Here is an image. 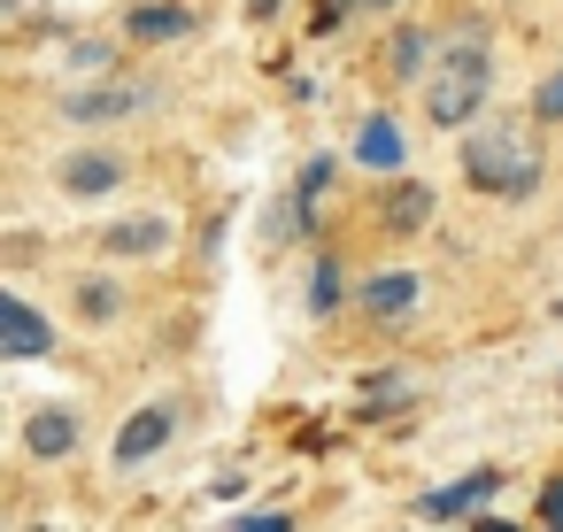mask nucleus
Segmentation results:
<instances>
[{
  "label": "nucleus",
  "mask_w": 563,
  "mask_h": 532,
  "mask_svg": "<svg viewBox=\"0 0 563 532\" xmlns=\"http://www.w3.org/2000/svg\"><path fill=\"white\" fill-rule=\"evenodd\" d=\"M424 70V32H394V78H417Z\"/></svg>",
  "instance_id": "2eb2a0df"
},
{
  "label": "nucleus",
  "mask_w": 563,
  "mask_h": 532,
  "mask_svg": "<svg viewBox=\"0 0 563 532\" xmlns=\"http://www.w3.org/2000/svg\"><path fill=\"white\" fill-rule=\"evenodd\" d=\"M463 170H471L478 193L525 201V193L540 186V147H532V132H517V124H486V132L463 140Z\"/></svg>",
  "instance_id": "f257e3e1"
},
{
  "label": "nucleus",
  "mask_w": 563,
  "mask_h": 532,
  "mask_svg": "<svg viewBox=\"0 0 563 532\" xmlns=\"http://www.w3.org/2000/svg\"><path fill=\"white\" fill-rule=\"evenodd\" d=\"M347 9H394V0H324V9H317V32H332Z\"/></svg>",
  "instance_id": "f3484780"
},
{
  "label": "nucleus",
  "mask_w": 563,
  "mask_h": 532,
  "mask_svg": "<svg viewBox=\"0 0 563 532\" xmlns=\"http://www.w3.org/2000/svg\"><path fill=\"white\" fill-rule=\"evenodd\" d=\"M124 24H132V40H186L194 9H178V0H147V9H132Z\"/></svg>",
  "instance_id": "1a4fd4ad"
},
{
  "label": "nucleus",
  "mask_w": 563,
  "mask_h": 532,
  "mask_svg": "<svg viewBox=\"0 0 563 532\" xmlns=\"http://www.w3.org/2000/svg\"><path fill=\"white\" fill-rule=\"evenodd\" d=\"M155 247H170V224L163 217H132V224L109 232V255H155Z\"/></svg>",
  "instance_id": "9d476101"
},
{
  "label": "nucleus",
  "mask_w": 563,
  "mask_h": 532,
  "mask_svg": "<svg viewBox=\"0 0 563 532\" xmlns=\"http://www.w3.org/2000/svg\"><path fill=\"white\" fill-rule=\"evenodd\" d=\"M117 186H124V155H101V147H86V155H63V193L93 201V193H117Z\"/></svg>",
  "instance_id": "20e7f679"
},
{
  "label": "nucleus",
  "mask_w": 563,
  "mask_h": 532,
  "mask_svg": "<svg viewBox=\"0 0 563 532\" xmlns=\"http://www.w3.org/2000/svg\"><path fill=\"white\" fill-rule=\"evenodd\" d=\"M432 217V186H394V201H386V224L394 232H417Z\"/></svg>",
  "instance_id": "f8f14e48"
},
{
  "label": "nucleus",
  "mask_w": 563,
  "mask_h": 532,
  "mask_svg": "<svg viewBox=\"0 0 563 532\" xmlns=\"http://www.w3.org/2000/svg\"><path fill=\"white\" fill-rule=\"evenodd\" d=\"M486 86H494V63H486V47H478V32H463L440 63H432V86H424V117L440 124V132H455V124H471L478 117V101H486Z\"/></svg>",
  "instance_id": "f03ea898"
},
{
  "label": "nucleus",
  "mask_w": 563,
  "mask_h": 532,
  "mask_svg": "<svg viewBox=\"0 0 563 532\" xmlns=\"http://www.w3.org/2000/svg\"><path fill=\"white\" fill-rule=\"evenodd\" d=\"M147 93L140 86H93V93H63V117L70 124H117V117H132Z\"/></svg>",
  "instance_id": "39448f33"
},
{
  "label": "nucleus",
  "mask_w": 563,
  "mask_h": 532,
  "mask_svg": "<svg viewBox=\"0 0 563 532\" xmlns=\"http://www.w3.org/2000/svg\"><path fill=\"white\" fill-rule=\"evenodd\" d=\"M170 409H140L124 432H117V470H132V463H147V455H163V440H170Z\"/></svg>",
  "instance_id": "423d86ee"
},
{
  "label": "nucleus",
  "mask_w": 563,
  "mask_h": 532,
  "mask_svg": "<svg viewBox=\"0 0 563 532\" xmlns=\"http://www.w3.org/2000/svg\"><path fill=\"white\" fill-rule=\"evenodd\" d=\"M532 117H540V124H563V70H555V78H540V93H532Z\"/></svg>",
  "instance_id": "dca6fc26"
},
{
  "label": "nucleus",
  "mask_w": 563,
  "mask_h": 532,
  "mask_svg": "<svg viewBox=\"0 0 563 532\" xmlns=\"http://www.w3.org/2000/svg\"><path fill=\"white\" fill-rule=\"evenodd\" d=\"M24 447H32L40 463H55V455H70V447H78V417H70V409H40V417L24 424Z\"/></svg>",
  "instance_id": "6e6552de"
},
{
  "label": "nucleus",
  "mask_w": 563,
  "mask_h": 532,
  "mask_svg": "<svg viewBox=\"0 0 563 532\" xmlns=\"http://www.w3.org/2000/svg\"><path fill=\"white\" fill-rule=\"evenodd\" d=\"M355 155H363L371 170H394V163H401V132H394L386 117H371V124H363V140H355Z\"/></svg>",
  "instance_id": "9b49d317"
},
{
  "label": "nucleus",
  "mask_w": 563,
  "mask_h": 532,
  "mask_svg": "<svg viewBox=\"0 0 563 532\" xmlns=\"http://www.w3.org/2000/svg\"><path fill=\"white\" fill-rule=\"evenodd\" d=\"M117 309H124V293H117L109 278H86V286H78V317H86V324H117Z\"/></svg>",
  "instance_id": "4468645a"
},
{
  "label": "nucleus",
  "mask_w": 563,
  "mask_h": 532,
  "mask_svg": "<svg viewBox=\"0 0 563 532\" xmlns=\"http://www.w3.org/2000/svg\"><path fill=\"white\" fill-rule=\"evenodd\" d=\"M486 494H501V470H478V478H463V486H440V494H424V501H417V517L448 524V517H463V509H471V501H486Z\"/></svg>",
  "instance_id": "0eeeda50"
},
{
  "label": "nucleus",
  "mask_w": 563,
  "mask_h": 532,
  "mask_svg": "<svg viewBox=\"0 0 563 532\" xmlns=\"http://www.w3.org/2000/svg\"><path fill=\"white\" fill-rule=\"evenodd\" d=\"M371 317H401V309H417V278H371Z\"/></svg>",
  "instance_id": "ddd939ff"
},
{
  "label": "nucleus",
  "mask_w": 563,
  "mask_h": 532,
  "mask_svg": "<svg viewBox=\"0 0 563 532\" xmlns=\"http://www.w3.org/2000/svg\"><path fill=\"white\" fill-rule=\"evenodd\" d=\"M47 347H55V332L32 301H0V355L24 363V355H47Z\"/></svg>",
  "instance_id": "7ed1b4c3"
},
{
  "label": "nucleus",
  "mask_w": 563,
  "mask_h": 532,
  "mask_svg": "<svg viewBox=\"0 0 563 532\" xmlns=\"http://www.w3.org/2000/svg\"><path fill=\"white\" fill-rule=\"evenodd\" d=\"M540 524H563V478L540 486Z\"/></svg>",
  "instance_id": "a211bd4d"
}]
</instances>
